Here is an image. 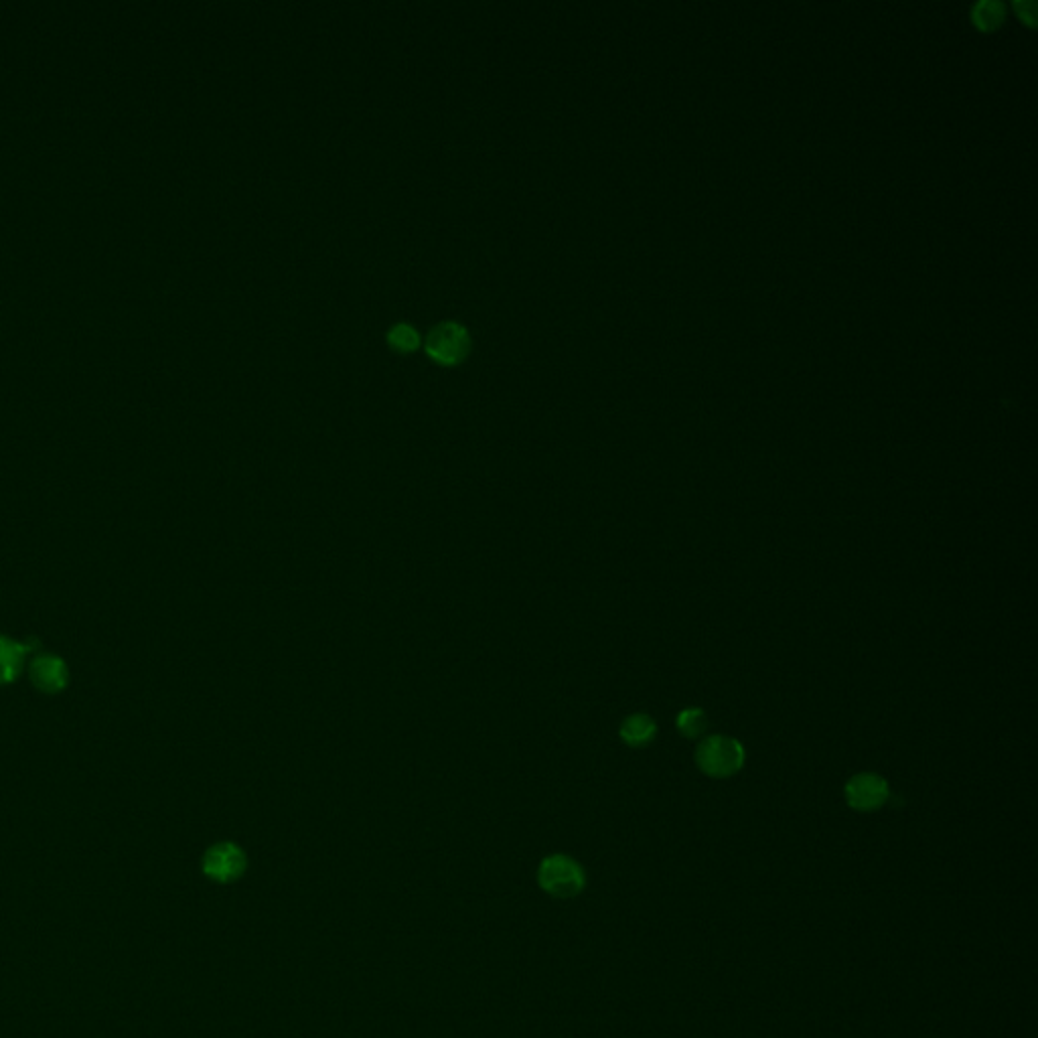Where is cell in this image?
I'll list each match as a JSON object with an SVG mask.
<instances>
[{"instance_id":"obj_8","label":"cell","mask_w":1038,"mask_h":1038,"mask_svg":"<svg viewBox=\"0 0 1038 1038\" xmlns=\"http://www.w3.org/2000/svg\"><path fill=\"white\" fill-rule=\"evenodd\" d=\"M621 740L631 749H643L651 745L657 736V724L647 714H631L619 728Z\"/></svg>"},{"instance_id":"obj_6","label":"cell","mask_w":1038,"mask_h":1038,"mask_svg":"<svg viewBox=\"0 0 1038 1038\" xmlns=\"http://www.w3.org/2000/svg\"><path fill=\"white\" fill-rule=\"evenodd\" d=\"M31 682L45 694L61 692L69 682V670L59 655H39L31 663Z\"/></svg>"},{"instance_id":"obj_1","label":"cell","mask_w":1038,"mask_h":1038,"mask_svg":"<svg viewBox=\"0 0 1038 1038\" xmlns=\"http://www.w3.org/2000/svg\"><path fill=\"white\" fill-rule=\"evenodd\" d=\"M694 761L706 777L728 779L745 767L747 753L736 738L714 734L700 740L694 753Z\"/></svg>"},{"instance_id":"obj_10","label":"cell","mask_w":1038,"mask_h":1038,"mask_svg":"<svg viewBox=\"0 0 1038 1038\" xmlns=\"http://www.w3.org/2000/svg\"><path fill=\"white\" fill-rule=\"evenodd\" d=\"M388 341L392 347H396L398 351H412L418 347L420 343V335L414 327H410L408 323H398L390 329L388 333Z\"/></svg>"},{"instance_id":"obj_3","label":"cell","mask_w":1038,"mask_h":1038,"mask_svg":"<svg viewBox=\"0 0 1038 1038\" xmlns=\"http://www.w3.org/2000/svg\"><path fill=\"white\" fill-rule=\"evenodd\" d=\"M469 349H471V335L461 323H455V321L438 323L426 337L428 355L447 365L465 359Z\"/></svg>"},{"instance_id":"obj_4","label":"cell","mask_w":1038,"mask_h":1038,"mask_svg":"<svg viewBox=\"0 0 1038 1038\" xmlns=\"http://www.w3.org/2000/svg\"><path fill=\"white\" fill-rule=\"evenodd\" d=\"M248 868L246 852L234 842L213 844L203 856V872L215 882H234L242 878Z\"/></svg>"},{"instance_id":"obj_5","label":"cell","mask_w":1038,"mask_h":1038,"mask_svg":"<svg viewBox=\"0 0 1038 1038\" xmlns=\"http://www.w3.org/2000/svg\"><path fill=\"white\" fill-rule=\"evenodd\" d=\"M846 803L850 809L860 813H872L886 805L891 799L888 781L876 773H858L844 787Z\"/></svg>"},{"instance_id":"obj_2","label":"cell","mask_w":1038,"mask_h":1038,"mask_svg":"<svg viewBox=\"0 0 1038 1038\" xmlns=\"http://www.w3.org/2000/svg\"><path fill=\"white\" fill-rule=\"evenodd\" d=\"M538 882L544 891L556 899L578 897L586 886L584 868L566 854H552L542 860L538 868Z\"/></svg>"},{"instance_id":"obj_7","label":"cell","mask_w":1038,"mask_h":1038,"mask_svg":"<svg viewBox=\"0 0 1038 1038\" xmlns=\"http://www.w3.org/2000/svg\"><path fill=\"white\" fill-rule=\"evenodd\" d=\"M37 649V643H21L0 635V686L11 684L21 676L25 657Z\"/></svg>"},{"instance_id":"obj_11","label":"cell","mask_w":1038,"mask_h":1038,"mask_svg":"<svg viewBox=\"0 0 1038 1038\" xmlns=\"http://www.w3.org/2000/svg\"><path fill=\"white\" fill-rule=\"evenodd\" d=\"M974 19L982 27H994L1002 19V7L998 3H982L974 11Z\"/></svg>"},{"instance_id":"obj_9","label":"cell","mask_w":1038,"mask_h":1038,"mask_svg":"<svg viewBox=\"0 0 1038 1038\" xmlns=\"http://www.w3.org/2000/svg\"><path fill=\"white\" fill-rule=\"evenodd\" d=\"M676 726L686 738H700L708 728V716L700 708H688L678 714Z\"/></svg>"}]
</instances>
